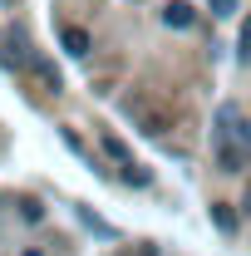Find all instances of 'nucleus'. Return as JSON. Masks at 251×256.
I'll return each instance as SVG.
<instances>
[{
    "instance_id": "obj_1",
    "label": "nucleus",
    "mask_w": 251,
    "mask_h": 256,
    "mask_svg": "<svg viewBox=\"0 0 251 256\" xmlns=\"http://www.w3.org/2000/svg\"><path fill=\"white\" fill-rule=\"evenodd\" d=\"M217 153H222V172H242V148H236L226 133L217 138Z\"/></svg>"
},
{
    "instance_id": "obj_2",
    "label": "nucleus",
    "mask_w": 251,
    "mask_h": 256,
    "mask_svg": "<svg viewBox=\"0 0 251 256\" xmlns=\"http://www.w3.org/2000/svg\"><path fill=\"white\" fill-rule=\"evenodd\" d=\"M162 20H168L172 30H188V25H192V5H188V0H172V5L162 10Z\"/></svg>"
},
{
    "instance_id": "obj_3",
    "label": "nucleus",
    "mask_w": 251,
    "mask_h": 256,
    "mask_svg": "<svg viewBox=\"0 0 251 256\" xmlns=\"http://www.w3.org/2000/svg\"><path fill=\"white\" fill-rule=\"evenodd\" d=\"M64 50H69V54H89V34L69 25V30H64Z\"/></svg>"
},
{
    "instance_id": "obj_4",
    "label": "nucleus",
    "mask_w": 251,
    "mask_h": 256,
    "mask_svg": "<svg viewBox=\"0 0 251 256\" xmlns=\"http://www.w3.org/2000/svg\"><path fill=\"white\" fill-rule=\"evenodd\" d=\"M212 222H217V232H236V217L226 202H212Z\"/></svg>"
},
{
    "instance_id": "obj_5",
    "label": "nucleus",
    "mask_w": 251,
    "mask_h": 256,
    "mask_svg": "<svg viewBox=\"0 0 251 256\" xmlns=\"http://www.w3.org/2000/svg\"><path fill=\"white\" fill-rule=\"evenodd\" d=\"M104 148H108V158H124V162H128V153H124V143H118V138H114V133H108V138H104Z\"/></svg>"
},
{
    "instance_id": "obj_6",
    "label": "nucleus",
    "mask_w": 251,
    "mask_h": 256,
    "mask_svg": "<svg viewBox=\"0 0 251 256\" xmlns=\"http://www.w3.org/2000/svg\"><path fill=\"white\" fill-rule=\"evenodd\" d=\"M212 10H217V15H232V10H236V0H212Z\"/></svg>"
},
{
    "instance_id": "obj_7",
    "label": "nucleus",
    "mask_w": 251,
    "mask_h": 256,
    "mask_svg": "<svg viewBox=\"0 0 251 256\" xmlns=\"http://www.w3.org/2000/svg\"><path fill=\"white\" fill-rule=\"evenodd\" d=\"M242 54L251 60V20H246V30H242Z\"/></svg>"
},
{
    "instance_id": "obj_8",
    "label": "nucleus",
    "mask_w": 251,
    "mask_h": 256,
    "mask_svg": "<svg viewBox=\"0 0 251 256\" xmlns=\"http://www.w3.org/2000/svg\"><path fill=\"white\" fill-rule=\"evenodd\" d=\"M236 133H242V143L251 148V124H236Z\"/></svg>"
},
{
    "instance_id": "obj_9",
    "label": "nucleus",
    "mask_w": 251,
    "mask_h": 256,
    "mask_svg": "<svg viewBox=\"0 0 251 256\" xmlns=\"http://www.w3.org/2000/svg\"><path fill=\"white\" fill-rule=\"evenodd\" d=\"M25 256H40V252H25Z\"/></svg>"
}]
</instances>
